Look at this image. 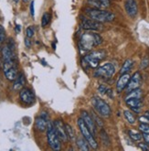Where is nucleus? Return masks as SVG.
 Returning <instances> with one entry per match:
<instances>
[{
  "mask_svg": "<svg viewBox=\"0 0 149 151\" xmlns=\"http://www.w3.org/2000/svg\"><path fill=\"white\" fill-rule=\"evenodd\" d=\"M125 8L129 17H135L137 15L138 8H137V3L135 0H125Z\"/></svg>",
  "mask_w": 149,
  "mask_h": 151,
  "instance_id": "obj_14",
  "label": "nucleus"
},
{
  "mask_svg": "<svg viewBox=\"0 0 149 151\" xmlns=\"http://www.w3.org/2000/svg\"><path fill=\"white\" fill-rule=\"evenodd\" d=\"M6 79L8 80V81H15V80L16 79L17 77V67H13V68H10L9 70H6V72H4Z\"/></svg>",
  "mask_w": 149,
  "mask_h": 151,
  "instance_id": "obj_20",
  "label": "nucleus"
},
{
  "mask_svg": "<svg viewBox=\"0 0 149 151\" xmlns=\"http://www.w3.org/2000/svg\"><path fill=\"white\" fill-rule=\"evenodd\" d=\"M34 1H32L31 3H30V14H31V16L32 17H34V15H35V8H34Z\"/></svg>",
  "mask_w": 149,
  "mask_h": 151,
  "instance_id": "obj_35",
  "label": "nucleus"
},
{
  "mask_svg": "<svg viewBox=\"0 0 149 151\" xmlns=\"http://www.w3.org/2000/svg\"><path fill=\"white\" fill-rule=\"evenodd\" d=\"M139 130L143 132V133H145V134H149V125L147 123H145V122H142L141 124L139 125Z\"/></svg>",
  "mask_w": 149,
  "mask_h": 151,
  "instance_id": "obj_28",
  "label": "nucleus"
},
{
  "mask_svg": "<svg viewBox=\"0 0 149 151\" xmlns=\"http://www.w3.org/2000/svg\"><path fill=\"white\" fill-rule=\"evenodd\" d=\"M143 138L145 139V143L149 146V134H145V133H144V135H143Z\"/></svg>",
  "mask_w": 149,
  "mask_h": 151,
  "instance_id": "obj_36",
  "label": "nucleus"
},
{
  "mask_svg": "<svg viewBox=\"0 0 149 151\" xmlns=\"http://www.w3.org/2000/svg\"><path fill=\"white\" fill-rule=\"evenodd\" d=\"M138 147L141 148L142 150H149V146L147 144H144V143H141V144H139Z\"/></svg>",
  "mask_w": 149,
  "mask_h": 151,
  "instance_id": "obj_34",
  "label": "nucleus"
},
{
  "mask_svg": "<svg viewBox=\"0 0 149 151\" xmlns=\"http://www.w3.org/2000/svg\"><path fill=\"white\" fill-rule=\"evenodd\" d=\"M124 114H125V119L130 123V124H135V114L131 112V111H128V110H125L124 112Z\"/></svg>",
  "mask_w": 149,
  "mask_h": 151,
  "instance_id": "obj_23",
  "label": "nucleus"
},
{
  "mask_svg": "<svg viewBox=\"0 0 149 151\" xmlns=\"http://www.w3.org/2000/svg\"><path fill=\"white\" fill-rule=\"evenodd\" d=\"M20 30H21L20 26H19V25H16V32L19 33V32H20Z\"/></svg>",
  "mask_w": 149,
  "mask_h": 151,
  "instance_id": "obj_39",
  "label": "nucleus"
},
{
  "mask_svg": "<svg viewBox=\"0 0 149 151\" xmlns=\"http://www.w3.org/2000/svg\"><path fill=\"white\" fill-rule=\"evenodd\" d=\"M13 1H14V2H16V3H17V2L19 1V0H13Z\"/></svg>",
  "mask_w": 149,
  "mask_h": 151,
  "instance_id": "obj_42",
  "label": "nucleus"
},
{
  "mask_svg": "<svg viewBox=\"0 0 149 151\" xmlns=\"http://www.w3.org/2000/svg\"><path fill=\"white\" fill-rule=\"evenodd\" d=\"M148 65H149V59H148V57H145L141 63V68L145 69Z\"/></svg>",
  "mask_w": 149,
  "mask_h": 151,
  "instance_id": "obj_33",
  "label": "nucleus"
},
{
  "mask_svg": "<svg viewBox=\"0 0 149 151\" xmlns=\"http://www.w3.org/2000/svg\"><path fill=\"white\" fill-rule=\"evenodd\" d=\"M86 14L90 19L98 22H111L115 19V15L111 11L102 9V8H88L86 9Z\"/></svg>",
  "mask_w": 149,
  "mask_h": 151,
  "instance_id": "obj_3",
  "label": "nucleus"
},
{
  "mask_svg": "<svg viewBox=\"0 0 149 151\" xmlns=\"http://www.w3.org/2000/svg\"><path fill=\"white\" fill-rule=\"evenodd\" d=\"M81 27L86 30H101L102 29V24L92 19H86L82 17Z\"/></svg>",
  "mask_w": 149,
  "mask_h": 151,
  "instance_id": "obj_8",
  "label": "nucleus"
},
{
  "mask_svg": "<svg viewBox=\"0 0 149 151\" xmlns=\"http://www.w3.org/2000/svg\"><path fill=\"white\" fill-rule=\"evenodd\" d=\"M49 20H50V14L49 12H46L43 14L42 19H41V26L43 28H45V27L49 23Z\"/></svg>",
  "mask_w": 149,
  "mask_h": 151,
  "instance_id": "obj_26",
  "label": "nucleus"
},
{
  "mask_svg": "<svg viewBox=\"0 0 149 151\" xmlns=\"http://www.w3.org/2000/svg\"><path fill=\"white\" fill-rule=\"evenodd\" d=\"M82 118L85 122L86 126L88 127V128L91 130L92 133V135L95 136V132H96V125L93 121V118L92 116V114H90L88 112L86 111H82Z\"/></svg>",
  "mask_w": 149,
  "mask_h": 151,
  "instance_id": "obj_15",
  "label": "nucleus"
},
{
  "mask_svg": "<svg viewBox=\"0 0 149 151\" xmlns=\"http://www.w3.org/2000/svg\"><path fill=\"white\" fill-rule=\"evenodd\" d=\"M88 3L94 8L104 9L110 6V0H88Z\"/></svg>",
  "mask_w": 149,
  "mask_h": 151,
  "instance_id": "obj_18",
  "label": "nucleus"
},
{
  "mask_svg": "<svg viewBox=\"0 0 149 151\" xmlns=\"http://www.w3.org/2000/svg\"><path fill=\"white\" fill-rule=\"evenodd\" d=\"M25 75L24 73H19V75H17L16 79L15 80V83H14V90L16 91H19L21 90V89H23L24 85H25Z\"/></svg>",
  "mask_w": 149,
  "mask_h": 151,
  "instance_id": "obj_19",
  "label": "nucleus"
},
{
  "mask_svg": "<svg viewBox=\"0 0 149 151\" xmlns=\"http://www.w3.org/2000/svg\"><path fill=\"white\" fill-rule=\"evenodd\" d=\"M133 64H134V61L131 60V59H128V60H126L125 63H124V64H122V68H121V70H120V73L121 74H125V73H127L129 70L132 69V67H133Z\"/></svg>",
  "mask_w": 149,
  "mask_h": 151,
  "instance_id": "obj_21",
  "label": "nucleus"
},
{
  "mask_svg": "<svg viewBox=\"0 0 149 151\" xmlns=\"http://www.w3.org/2000/svg\"><path fill=\"white\" fill-rule=\"evenodd\" d=\"M47 139H48L49 146L51 147V149L56 150V151L60 149L61 147L60 139L53 127V123H51L49 121L48 123V127H47Z\"/></svg>",
  "mask_w": 149,
  "mask_h": 151,
  "instance_id": "obj_6",
  "label": "nucleus"
},
{
  "mask_svg": "<svg viewBox=\"0 0 149 151\" xmlns=\"http://www.w3.org/2000/svg\"><path fill=\"white\" fill-rule=\"evenodd\" d=\"M141 81H142V77L140 73L136 72L134 73V75L130 78V81L126 86V93H130L131 91L135 90V89L139 88L140 84H141Z\"/></svg>",
  "mask_w": 149,
  "mask_h": 151,
  "instance_id": "obj_10",
  "label": "nucleus"
},
{
  "mask_svg": "<svg viewBox=\"0 0 149 151\" xmlns=\"http://www.w3.org/2000/svg\"><path fill=\"white\" fill-rule=\"evenodd\" d=\"M48 123H49V116H48V114L43 112L41 113V114L39 115V117L36 118V121H35V127L36 128L40 131L43 132L47 129L48 127Z\"/></svg>",
  "mask_w": 149,
  "mask_h": 151,
  "instance_id": "obj_11",
  "label": "nucleus"
},
{
  "mask_svg": "<svg viewBox=\"0 0 149 151\" xmlns=\"http://www.w3.org/2000/svg\"><path fill=\"white\" fill-rule=\"evenodd\" d=\"M105 57H106V52L104 50H94L90 52L89 54H86L82 59V64L84 69H94L98 67L100 61H102Z\"/></svg>",
  "mask_w": 149,
  "mask_h": 151,
  "instance_id": "obj_2",
  "label": "nucleus"
},
{
  "mask_svg": "<svg viewBox=\"0 0 149 151\" xmlns=\"http://www.w3.org/2000/svg\"><path fill=\"white\" fill-rule=\"evenodd\" d=\"M102 42V38L99 34L92 32V30L84 32L79 41V48L82 52H89L94 47L99 46Z\"/></svg>",
  "mask_w": 149,
  "mask_h": 151,
  "instance_id": "obj_1",
  "label": "nucleus"
},
{
  "mask_svg": "<svg viewBox=\"0 0 149 151\" xmlns=\"http://www.w3.org/2000/svg\"><path fill=\"white\" fill-rule=\"evenodd\" d=\"M91 102H92L93 108L95 109L96 112L98 113V114L100 115V116L109 117L111 115L112 111H111L109 104L105 101H103L102 99H101L100 97H98V96L92 97Z\"/></svg>",
  "mask_w": 149,
  "mask_h": 151,
  "instance_id": "obj_4",
  "label": "nucleus"
},
{
  "mask_svg": "<svg viewBox=\"0 0 149 151\" xmlns=\"http://www.w3.org/2000/svg\"><path fill=\"white\" fill-rule=\"evenodd\" d=\"M89 143L87 142V140L83 138H78L77 139V147L80 148L81 150H85V151H89L90 147Z\"/></svg>",
  "mask_w": 149,
  "mask_h": 151,
  "instance_id": "obj_22",
  "label": "nucleus"
},
{
  "mask_svg": "<svg viewBox=\"0 0 149 151\" xmlns=\"http://www.w3.org/2000/svg\"><path fill=\"white\" fill-rule=\"evenodd\" d=\"M115 73V67L112 63H105L96 69L93 75L100 79H110Z\"/></svg>",
  "mask_w": 149,
  "mask_h": 151,
  "instance_id": "obj_7",
  "label": "nucleus"
},
{
  "mask_svg": "<svg viewBox=\"0 0 149 151\" xmlns=\"http://www.w3.org/2000/svg\"><path fill=\"white\" fill-rule=\"evenodd\" d=\"M107 87L105 86L104 84H101L99 87H98V91L101 94H104V93H106V91H107Z\"/></svg>",
  "mask_w": 149,
  "mask_h": 151,
  "instance_id": "obj_32",
  "label": "nucleus"
},
{
  "mask_svg": "<svg viewBox=\"0 0 149 151\" xmlns=\"http://www.w3.org/2000/svg\"><path fill=\"white\" fill-rule=\"evenodd\" d=\"M101 138H102V140L103 141V143H104V145L105 146H107V145H109V143H110V141H109V137H108V135H107V133L105 132L103 129H102L101 130Z\"/></svg>",
  "mask_w": 149,
  "mask_h": 151,
  "instance_id": "obj_27",
  "label": "nucleus"
},
{
  "mask_svg": "<svg viewBox=\"0 0 149 151\" xmlns=\"http://www.w3.org/2000/svg\"><path fill=\"white\" fill-rule=\"evenodd\" d=\"M130 74L129 73H125V74H121V77L119 78V80L117 81L116 83V90L118 93H121L122 91H124L126 88L129 81H130Z\"/></svg>",
  "mask_w": 149,
  "mask_h": 151,
  "instance_id": "obj_16",
  "label": "nucleus"
},
{
  "mask_svg": "<svg viewBox=\"0 0 149 151\" xmlns=\"http://www.w3.org/2000/svg\"><path fill=\"white\" fill-rule=\"evenodd\" d=\"M26 34H27L28 38H32L34 36V29L31 28V27H29V28L26 29Z\"/></svg>",
  "mask_w": 149,
  "mask_h": 151,
  "instance_id": "obj_31",
  "label": "nucleus"
},
{
  "mask_svg": "<svg viewBox=\"0 0 149 151\" xmlns=\"http://www.w3.org/2000/svg\"><path fill=\"white\" fill-rule=\"evenodd\" d=\"M25 45L28 48H30V46H31V41L29 40V38H28V37L25 39Z\"/></svg>",
  "mask_w": 149,
  "mask_h": 151,
  "instance_id": "obj_37",
  "label": "nucleus"
},
{
  "mask_svg": "<svg viewBox=\"0 0 149 151\" xmlns=\"http://www.w3.org/2000/svg\"><path fill=\"white\" fill-rule=\"evenodd\" d=\"M125 103L130 107V109L135 113L138 114L141 111L142 107V101L141 98H136V97H131V98H125Z\"/></svg>",
  "mask_w": 149,
  "mask_h": 151,
  "instance_id": "obj_12",
  "label": "nucleus"
},
{
  "mask_svg": "<svg viewBox=\"0 0 149 151\" xmlns=\"http://www.w3.org/2000/svg\"><path fill=\"white\" fill-rule=\"evenodd\" d=\"M53 127L57 133V135L59 136V139L63 142H66L69 138L67 137V133L65 129V124H63L62 121L60 120H56L53 122Z\"/></svg>",
  "mask_w": 149,
  "mask_h": 151,
  "instance_id": "obj_9",
  "label": "nucleus"
},
{
  "mask_svg": "<svg viewBox=\"0 0 149 151\" xmlns=\"http://www.w3.org/2000/svg\"><path fill=\"white\" fill-rule=\"evenodd\" d=\"M144 116L145 117V119H146L147 121H149V111H146V112L145 113Z\"/></svg>",
  "mask_w": 149,
  "mask_h": 151,
  "instance_id": "obj_38",
  "label": "nucleus"
},
{
  "mask_svg": "<svg viewBox=\"0 0 149 151\" xmlns=\"http://www.w3.org/2000/svg\"><path fill=\"white\" fill-rule=\"evenodd\" d=\"M6 38V31L3 27L0 25V43H2L5 40Z\"/></svg>",
  "mask_w": 149,
  "mask_h": 151,
  "instance_id": "obj_30",
  "label": "nucleus"
},
{
  "mask_svg": "<svg viewBox=\"0 0 149 151\" xmlns=\"http://www.w3.org/2000/svg\"><path fill=\"white\" fill-rule=\"evenodd\" d=\"M65 129H66V133H67V137L69 139L73 140L75 138V133L72 129V127L69 125V124H65Z\"/></svg>",
  "mask_w": 149,
  "mask_h": 151,
  "instance_id": "obj_25",
  "label": "nucleus"
},
{
  "mask_svg": "<svg viewBox=\"0 0 149 151\" xmlns=\"http://www.w3.org/2000/svg\"><path fill=\"white\" fill-rule=\"evenodd\" d=\"M1 52H2V58H3V61H6V60H16L15 57V53L14 50H11L7 45L4 46L1 49Z\"/></svg>",
  "mask_w": 149,
  "mask_h": 151,
  "instance_id": "obj_17",
  "label": "nucleus"
},
{
  "mask_svg": "<svg viewBox=\"0 0 149 151\" xmlns=\"http://www.w3.org/2000/svg\"><path fill=\"white\" fill-rule=\"evenodd\" d=\"M77 124H78V127L80 128V131L82 133V137L87 140V142L89 143L90 147H92L93 149H96L98 147V143L96 141L94 136L92 135V133L91 132V130L88 128V127L86 126L85 122L83 121V119L81 117L77 120Z\"/></svg>",
  "mask_w": 149,
  "mask_h": 151,
  "instance_id": "obj_5",
  "label": "nucleus"
},
{
  "mask_svg": "<svg viewBox=\"0 0 149 151\" xmlns=\"http://www.w3.org/2000/svg\"><path fill=\"white\" fill-rule=\"evenodd\" d=\"M3 67V63H2V61H1V60H0V69H1Z\"/></svg>",
  "mask_w": 149,
  "mask_h": 151,
  "instance_id": "obj_40",
  "label": "nucleus"
},
{
  "mask_svg": "<svg viewBox=\"0 0 149 151\" xmlns=\"http://www.w3.org/2000/svg\"><path fill=\"white\" fill-rule=\"evenodd\" d=\"M19 96H20L21 101L25 104H31L35 101V96H34L33 92L28 88L21 89Z\"/></svg>",
  "mask_w": 149,
  "mask_h": 151,
  "instance_id": "obj_13",
  "label": "nucleus"
},
{
  "mask_svg": "<svg viewBox=\"0 0 149 151\" xmlns=\"http://www.w3.org/2000/svg\"><path fill=\"white\" fill-rule=\"evenodd\" d=\"M29 0H23V2L24 3H27V2H29Z\"/></svg>",
  "mask_w": 149,
  "mask_h": 151,
  "instance_id": "obj_41",
  "label": "nucleus"
},
{
  "mask_svg": "<svg viewBox=\"0 0 149 151\" xmlns=\"http://www.w3.org/2000/svg\"><path fill=\"white\" fill-rule=\"evenodd\" d=\"M92 118H93V121H94V123H95V125L97 124V125L99 126V127H102V120L100 119V117L99 116H97V115H95V114L94 113H92Z\"/></svg>",
  "mask_w": 149,
  "mask_h": 151,
  "instance_id": "obj_29",
  "label": "nucleus"
},
{
  "mask_svg": "<svg viewBox=\"0 0 149 151\" xmlns=\"http://www.w3.org/2000/svg\"><path fill=\"white\" fill-rule=\"evenodd\" d=\"M128 135H129V137L131 138H132L133 140H135V141H140L143 138V135L140 134L139 132H135V131H133V130H129L128 131Z\"/></svg>",
  "mask_w": 149,
  "mask_h": 151,
  "instance_id": "obj_24",
  "label": "nucleus"
}]
</instances>
